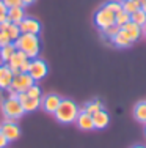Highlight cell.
<instances>
[{"mask_svg":"<svg viewBox=\"0 0 146 148\" xmlns=\"http://www.w3.org/2000/svg\"><path fill=\"white\" fill-rule=\"evenodd\" d=\"M121 30L127 35V38H129L132 43H134V41H137L138 38L143 35V29H141L140 25H137V24H134L132 21H129L127 24H124V25L121 27Z\"/></svg>","mask_w":146,"mask_h":148,"instance_id":"12","label":"cell"},{"mask_svg":"<svg viewBox=\"0 0 146 148\" xmlns=\"http://www.w3.org/2000/svg\"><path fill=\"white\" fill-rule=\"evenodd\" d=\"M25 93L29 95V96H32V98H38V99H41V88H39V85H36V84H33V85L30 87Z\"/></svg>","mask_w":146,"mask_h":148,"instance_id":"27","label":"cell"},{"mask_svg":"<svg viewBox=\"0 0 146 148\" xmlns=\"http://www.w3.org/2000/svg\"><path fill=\"white\" fill-rule=\"evenodd\" d=\"M130 21L134 24H137V25H140L141 29H143V27L146 25V13L143 11V10H137V11H134L130 14Z\"/></svg>","mask_w":146,"mask_h":148,"instance_id":"21","label":"cell"},{"mask_svg":"<svg viewBox=\"0 0 146 148\" xmlns=\"http://www.w3.org/2000/svg\"><path fill=\"white\" fill-rule=\"evenodd\" d=\"M8 139H6V137L5 136H3V132L2 131H0V148H5L6 145H8Z\"/></svg>","mask_w":146,"mask_h":148,"instance_id":"33","label":"cell"},{"mask_svg":"<svg viewBox=\"0 0 146 148\" xmlns=\"http://www.w3.org/2000/svg\"><path fill=\"white\" fill-rule=\"evenodd\" d=\"M121 2H127V0H121Z\"/></svg>","mask_w":146,"mask_h":148,"instance_id":"39","label":"cell"},{"mask_svg":"<svg viewBox=\"0 0 146 148\" xmlns=\"http://www.w3.org/2000/svg\"><path fill=\"white\" fill-rule=\"evenodd\" d=\"M8 43H11L8 33H6V32H0V47H2V46H5V44H8Z\"/></svg>","mask_w":146,"mask_h":148,"instance_id":"29","label":"cell"},{"mask_svg":"<svg viewBox=\"0 0 146 148\" xmlns=\"http://www.w3.org/2000/svg\"><path fill=\"white\" fill-rule=\"evenodd\" d=\"M6 14H8V6L0 0V22H5L6 21Z\"/></svg>","mask_w":146,"mask_h":148,"instance_id":"28","label":"cell"},{"mask_svg":"<svg viewBox=\"0 0 146 148\" xmlns=\"http://www.w3.org/2000/svg\"><path fill=\"white\" fill-rule=\"evenodd\" d=\"M132 148H146V147H143V145H135V147H132Z\"/></svg>","mask_w":146,"mask_h":148,"instance_id":"36","label":"cell"},{"mask_svg":"<svg viewBox=\"0 0 146 148\" xmlns=\"http://www.w3.org/2000/svg\"><path fill=\"white\" fill-rule=\"evenodd\" d=\"M35 2H36V0H22V6L25 8V6H30V5H33Z\"/></svg>","mask_w":146,"mask_h":148,"instance_id":"34","label":"cell"},{"mask_svg":"<svg viewBox=\"0 0 146 148\" xmlns=\"http://www.w3.org/2000/svg\"><path fill=\"white\" fill-rule=\"evenodd\" d=\"M33 84H35V80L32 79V76H30L29 73H19L13 77V82H11V85H10V88L16 90L17 93H24V91H27Z\"/></svg>","mask_w":146,"mask_h":148,"instance_id":"5","label":"cell"},{"mask_svg":"<svg viewBox=\"0 0 146 148\" xmlns=\"http://www.w3.org/2000/svg\"><path fill=\"white\" fill-rule=\"evenodd\" d=\"M49 68H47V63L41 58H32L30 60V68H29V74L32 76V79L35 82H39L41 79L47 76Z\"/></svg>","mask_w":146,"mask_h":148,"instance_id":"4","label":"cell"},{"mask_svg":"<svg viewBox=\"0 0 146 148\" xmlns=\"http://www.w3.org/2000/svg\"><path fill=\"white\" fill-rule=\"evenodd\" d=\"M19 29H20V33L39 35V32H41V24H39V21L35 19V17L25 16V17L22 19V22L19 24Z\"/></svg>","mask_w":146,"mask_h":148,"instance_id":"9","label":"cell"},{"mask_svg":"<svg viewBox=\"0 0 146 148\" xmlns=\"http://www.w3.org/2000/svg\"><path fill=\"white\" fill-rule=\"evenodd\" d=\"M8 8H13V6H22V0H2Z\"/></svg>","mask_w":146,"mask_h":148,"instance_id":"30","label":"cell"},{"mask_svg":"<svg viewBox=\"0 0 146 148\" xmlns=\"http://www.w3.org/2000/svg\"><path fill=\"white\" fill-rule=\"evenodd\" d=\"M17 99H19V103L22 104L24 112H35L38 107H41V99L29 96L25 91H24V93H19V95H17Z\"/></svg>","mask_w":146,"mask_h":148,"instance_id":"10","label":"cell"},{"mask_svg":"<svg viewBox=\"0 0 146 148\" xmlns=\"http://www.w3.org/2000/svg\"><path fill=\"white\" fill-rule=\"evenodd\" d=\"M6 33H8V36H10V40H11V43H14V41L17 40V38L20 36V29H19V25H16V24H8V27H6Z\"/></svg>","mask_w":146,"mask_h":148,"instance_id":"22","label":"cell"},{"mask_svg":"<svg viewBox=\"0 0 146 148\" xmlns=\"http://www.w3.org/2000/svg\"><path fill=\"white\" fill-rule=\"evenodd\" d=\"M5 91H6V98H11V99H14V98H17V95H19L16 90H13V88H6Z\"/></svg>","mask_w":146,"mask_h":148,"instance_id":"32","label":"cell"},{"mask_svg":"<svg viewBox=\"0 0 146 148\" xmlns=\"http://www.w3.org/2000/svg\"><path fill=\"white\" fill-rule=\"evenodd\" d=\"M27 58H29V57H27V55L24 54L22 51H16V52H14V55H13V57L8 60V63H6V65L10 66V69H11L13 74L16 76V74H19V73H20V71H19V68H20V65H22V63L25 62Z\"/></svg>","mask_w":146,"mask_h":148,"instance_id":"13","label":"cell"},{"mask_svg":"<svg viewBox=\"0 0 146 148\" xmlns=\"http://www.w3.org/2000/svg\"><path fill=\"white\" fill-rule=\"evenodd\" d=\"M129 21H130V14H129V13H126L124 10H121L120 13L115 14V24L120 25V27H123L124 24H127Z\"/></svg>","mask_w":146,"mask_h":148,"instance_id":"24","label":"cell"},{"mask_svg":"<svg viewBox=\"0 0 146 148\" xmlns=\"http://www.w3.org/2000/svg\"><path fill=\"white\" fill-rule=\"evenodd\" d=\"M24 17H25V10H24V6H13V8H8L6 21H8L10 24L19 25V24L22 22Z\"/></svg>","mask_w":146,"mask_h":148,"instance_id":"14","label":"cell"},{"mask_svg":"<svg viewBox=\"0 0 146 148\" xmlns=\"http://www.w3.org/2000/svg\"><path fill=\"white\" fill-rule=\"evenodd\" d=\"M94 24L101 30L112 25V24H115V13H112L107 8H104V6H101L94 14Z\"/></svg>","mask_w":146,"mask_h":148,"instance_id":"6","label":"cell"},{"mask_svg":"<svg viewBox=\"0 0 146 148\" xmlns=\"http://www.w3.org/2000/svg\"><path fill=\"white\" fill-rule=\"evenodd\" d=\"M110 41H112L115 46H118V47H129V46L132 44V41L129 40V38H127V35L124 33L123 30L118 32V35H116L115 38H112Z\"/></svg>","mask_w":146,"mask_h":148,"instance_id":"19","label":"cell"},{"mask_svg":"<svg viewBox=\"0 0 146 148\" xmlns=\"http://www.w3.org/2000/svg\"><path fill=\"white\" fill-rule=\"evenodd\" d=\"M141 10H143V11H145V13H146V2H145V3H143V5H141Z\"/></svg>","mask_w":146,"mask_h":148,"instance_id":"35","label":"cell"},{"mask_svg":"<svg viewBox=\"0 0 146 148\" xmlns=\"http://www.w3.org/2000/svg\"><path fill=\"white\" fill-rule=\"evenodd\" d=\"M101 109H104L102 103H101L99 99H94V101H90V103H86V104L82 107V110L86 112V114H90V115H93V114H96V112H99Z\"/></svg>","mask_w":146,"mask_h":148,"instance_id":"20","label":"cell"},{"mask_svg":"<svg viewBox=\"0 0 146 148\" xmlns=\"http://www.w3.org/2000/svg\"><path fill=\"white\" fill-rule=\"evenodd\" d=\"M0 131L8 139V142H14V140H17L20 137V128L13 120H5V123L0 125Z\"/></svg>","mask_w":146,"mask_h":148,"instance_id":"7","label":"cell"},{"mask_svg":"<svg viewBox=\"0 0 146 148\" xmlns=\"http://www.w3.org/2000/svg\"><path fill=\"white\" fill-rule=\"evenodd\" d=\"M134 117L137 121L146 125V101H141L134 107Z\"/></svg>","mask_w":146,"mask_h":148,"instance_id":"18","label":"cell"},{"mask_svg":"<svg viewBox=\"0 0 146 148\" xmlns=\"http://www.w3.org/2000/svg\"><path fill=\"white\" fill-rule=\"evenodd\" d=\"M61 99L63 98H60L58 95L55 93H49L46 95L44 98H41V109H43L44 112H47V114H55V110L58 109V106H60Z\"/></svg>","mask_w":146,"mask_h":148,"instance_id":"8","label":"cell"},{"mask_svg":"<svg viewBox=\"0 0 146 148\" xmlns=\"http://www.w3.org/2000/svg\"><path fill=\"white\" fill-rule=\"evenodd\" d=\"M14 46L17 51H22L30 60L36 58L38 54H39V49H41L38 35H30V33H22L14 41Z\"/></svg>","mask_w":146,"mask_h":148,"instance_id":"1","label":"cell"},{"mask_svg":"<svg viewBox=\"0 0 146 148\" xmlns=\"http://www.w3.org/2000/svg\"><path fill=\"white\" fill-rule=\"evenodd\" d=\"M29 68H30V58H27L25 62L20 65V68H19V71L20 73H29Z\"/></svg>","mask_w":146,"mask_h":148,"instance_id":"31","label":"cell"},{"mask_svg":"<svg viewBox=\"0 0 146 148\" xmlns=\"http://www.w3.org/2000/svg\"><path fill=\"white\" fill-rule=\"evenodd\" d=\"M17 51L14 43H8L5 46H2L0 47V62L2 63H8V60L14 55V52Z\"/></svg>","mask_w":146,"mask_h":148,"instance_id":"17","label":"cell"},{"mask_svg":"<svg viewBox=\"0 0 146 148\" xmlns=\"http://www.w3.org/2000/svg\"><path fill=\"white\" fill-rule=\"evenodd\" d=\"M80 107L71 99H61L58 109L55 110L54 117L57 118L58 123H63V125H69V123H75Z\"/></svg>","mask_w":146,"mask_h":148,"instance_id":"2","label":"cell"},{"mask_svg":"<svg viewBox=\"0 0 146 148\" xmlns=\"http://www.w3.org/2000/svg\"><path fill=\"white\" fill-rule=\"evenodd\" d=\"M141 5L137 2V0H127V2H123V10L126 13H129V14H132L134 11H137V10H140Z\"/></svg>","mask_w":146,"mask_h":148,"instance_id":"25","label":"cell"},{"mask_svg":"<svg viewBox=\"0 0 146 148\" xmlns=\"http://www.w3.org/2000/svg\"><path fill=\"white\" fill-rule=\"evenodd\" d=\"M137 2H138V3H140V5H143V3L146 2V0H137Z\"/></svg>","mask_w":146,"mask_h":148,"instance_id":"37","label":"cell"},{"mask_svg":"<svg viewBox=\"0 0 146 148\" xmlns=\"http://www.w3.org/2000/svg\"><path fill=\"white\" fill-rule=\"evenodd\" d=\"M2 110H3L5 118L6 120H13V121L19 120L24 114H25V112H24V109H22V104L19 103V99H17V98H14V99L6 98V99L3 101V104H2Z\"/></svg>","mask_w":146,"mask_h":148,"instance_id":"3","label":"cell"},{"mask_svg":"<svg viewBox=\"0 0 146 148\" xmlns=\"http://www.w3.org/2000/svg\"><path fill=\"white\" fill-rule=\"evenodd\" d=\"M75 123H77V126L82 131H91V129H94L93 117L90 114H86V112H83L82 109H80V112H79L77 118H75Z\"/></svg>","mask_w":146,"mask_h":148,"instance_id":"15","label":"cell"},{"mask_svg":"<svg viewBox=\"0 0 146 148\" xmlns=\"http://www.w3.org/2000/svg\"><path fill=\"white\" fill-rule=\"evenodd\" d=\"M93 117V125H94V129H104L109 126L110 123V117L109 114H107L104 109H101L99 112H96V114L91 115Z\"/></svg>","mask_w":146,"mask_h":148,"instance_id":"16","label":"cell"},{"mask_svg":"<svg viewBox=\"0 0 146 148\" xmlns=\"http://www.w3.org/2000/svg\"><path fill=\"white\" fill-rule=\"evenodd\" d=\"M104 8H107V10H110L112 13H120L121 10H123V2H118V0H109L107 3H104Z\"/></svg>","mask_w":146,"mask_h":148,"instance_id":"26","label":"cell"},{"mask_svg":"<svg viewBox=\"0 0 146 148\" xmlns=\"http://www.w3.org/2000/svg\"><path fill=\"white\" fill-rule=\"evenodd\" d=\"M143 35H145V36H146V25L143 27Z\"/></svg>","mask_w":146,"mask_h":148,"instance_id":"38","label":"cell"},{"mask_svg":"<svg viewBox=\"0 0 146 148\" xmlns=\"http://www.w3.org/2000/svg\"><path fill=\"white\" fill-rule=\"evenodd\" d=\"M13 77H14V74L10 69V66L6 63H0V90L5 91L6 88H10Z\"/></svg>","mask_w":146,"mask_h":148,"instance_id":"11","label":"cell"},{"mask_svg":"<svg viewBox=\"0 0 146 148\" xmlns=\"http://www.w3.org/2000/svg\"><path fill=\"white\" fill-rule=\"evenodd\" d=\"M121 30V27L120 25H116V24H112V25H109V27H105V29H102L101 32H102V35L105 38H109V40H112V38H115L118 35V32Z\"/></svg>","mask_w":146,"mask_h":148,"instance_id":"23","label":"cell"}]
</instances>
